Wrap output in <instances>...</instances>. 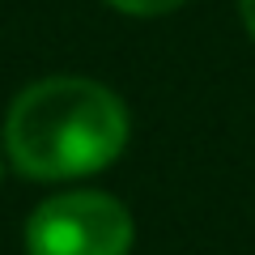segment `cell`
I'll return each instance as SVG.
<instances>
[{
    "instance_id": "obj_1",
    "label": "cell",
    "mask_w": 255,
    "mask_h": 255,
    "mask_svg": "<svg viewBox=\"0 0 255 255\" xmlns=\"http://www.w3.org/2000/svg\"><path fill=\"white\" fill-rule=\"evenodd\" d=\"M4 145L30 179H77L111 166L128 145V111L107 85L47 77L17 94L4 119Z\"/></svg>"
},
{
    "instance_id": "obj_2",
    "label": "cell",
    "mask_w": 255,
    "mask_h": 255,
    "mask_svg": "<svg viewBox=\"0 0 255 255\" xmlns=\"http://www.w3.org/2000/svg\"><path fill=\"white\" fill-rule=\"evenodd\" d=\"M132 217L102 191H68L43 200L26 221L30 255H128Z\"/></svg>"
},
{
    "instance_id": "obj_3",
    "label": "cell",
    "mask_w": 255,
    "mask_h": 255,
    "mask_svg": "<svg viewBox=\"0 0 255 255\" xmlns=\"http://www.w3.org/2000/svg\"><path fill=\"white\" fill-rule=\"evenodd\" d=\"M107 4H115L119 13H136V17H157V13L179 9L183 0H107Z\"/></svg>"
},
{
    "instance_id": "obj_4",
    "label": "cell",
    "mask_w": 255,
    "mask_h": 255,
    "mask_svg": "<svg viewBox=\"0 0 255 255\" xmlns=\"http://www.w3.org/2000/svg\"><path fill=\"white\" fill-rule=\"evenodd\" d=\"M238 13H243V26L251 30V38H255V0H238Z\"/></svg>"
}]
</instances>
